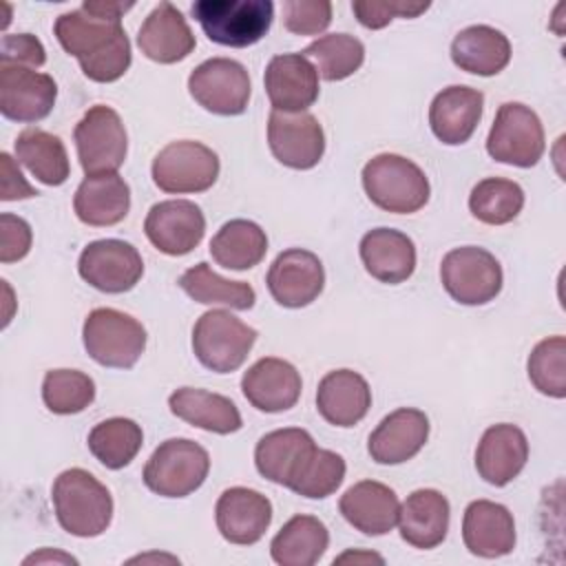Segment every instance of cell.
Instances as JSON below:
<instances>
[{
  "label": "cell",
  "instance_id": "cell-8",
  "mask_svg": "<svg viewBox=\"0 0 566 566\" xmlns=\"http://www.w3.org/2000/svg\"><path fill=\"white\" fill-rule=\"evenodd\" d=\"M440 281L460 305H484L500 294L504 274L500 261L489 250L462 245L442 256Z\"/></svg>",
  "mask_w": 566,
  "mask_h": 566
},
{
  "label": "cell",
  "instance_id": "cell-38",
  "mask_svg": "<svg viewBox=\"0 0 566 566\" xmlns=\"http://www.w3.org/2000/svg\"><path fill=\"white\" fill-rule=\"evenodd\" d=\"M86 444L102 467L117 471L135 460L144 444V431L130 418H108L91 429Z\"/></svg>",
  "mask_w": 566,
  "mask_h": 566
},
{
  "label": "cell",
  "instance_id": "cell-24",
  "mask_svg": "<svg viewBox=\"0 0 566 566\" xmlns=\"http://www.w3.org/2000/svg\"><path fill=\"white\" fill-rule=\"evenodd\" d=\"M340 515L363 535H387L398 524L400 500L394 489L376 480L352 484L338 502Z\"/></svg>",
  "mask_w": 566,
  "mask_h": 566
},
{
  "label": "cell",
  "instance_id": "cell-17",
  "mask_svg": "<svg viewBox=\"0 0 566 566\" xmlns=\"http://www.w3.org/2000/svg\"><path fill=\"white\" fill-rule=\"evenodd\" d=\"M272 111L305 113L318 99V71L303 53L274 55L263 75Z\"/></svg>",
  "mask_w": 566,
  "mask_h": 566
},
{
  "label": "cell",
  "instance_id": "cell-21",
  "mask_svg": "<svg viewBox=\"0 0 566 566\" xmlns=\"http://www.w3.org/2000/svg\"><path fill=\"white\" fill-rule=\"evenodd\" d=\"M526 433L511 422L489 427L475 449V471L484 482L493 486H506L513 482L526 467Z\"/></svg>",
  "mask_w": 566,
  "mask_h": 566
},
{
  "label": "cell",
  "instance_id": "cell-14",
  "mask_svg": "<svg viewBox=\"0 0 566 566\" xmlns=\"http://www.w3.org/2000/svg\"><path fill=\"white\" fill-rule=\"evenodd\" d=\"M144 232L159 252L184 256L201 243L206 234V217L195 201L166 199L148 210Z\"/></svg>",
  "mask_w": 566,
  "mask_h": 566
},
{
  "label": "cell",
  "instance_id": "cell-40",
  "mask_svg": "<svg viewBox=\"0 0 566 566\" xmlns=\"http://www.w3.org/2000/svg\"><path fill=\"white\" fill-rule=\"evenodd\" d=\"M316 62V71L327 82H340L354 75L365 62V46L349 33H327L301 51Z\"/></svg>",
  "mask_w": 566,
  "mask_h": 566
},
{
  "label": "cell",
  "instance_id": "cell-33",
  "mask_svg": "<svg viewBox=\"0 0 566 566\" xmlns=\"http://www.w3.org/2000/svg\"><path fill=\"white\" fill-rule=\"evenodd\" d=\"M451 60L460 71L491 77L511 62V42L489 24H473L453 38Z\"/></svg>",
  "mask_w": 566,
  "mask_h": 566
},
{
  "label": "cell",
  "instance_id": "cell-39",
  "mask_svg": "<svg viewBox=\"0 0 566 566\" xmlns=\"http://www.w3.org/2000/svg\"><path fill=\"white\" fill-rule=\"evenodd\" d=\"M524 208V190L513 179L486 177L469 195L471 214L486 226L511 223Z\"/></svg>",
  "mask_w": 566,
  "mask_h": 566
},
{
  "label": "cell",
  "instance_id": "cell-25",
  "mask_svg": "<svg viewBox=\"0 0 566 566\" xmlns=\"http://www.w3.org/2000/svg\"><path fill=\"white\" fill-rule=\"evenodd\" d=\"M137 46L157 64H175L195 51L197 40L181 11L172 2H159L139 27Z\"/></svg>",
  "mask_w": 566,
  "mask_h": 566
},
{
  "label": "cell",
  "instance_id": "cell-22",
  "mask_svg": "<svg viewBox=\"0 0 566 566\" xmlns=\"http://www.w3.org/2000/svg\"><path fill=\"white\" fill-rule=\"evenodd\" d=\"M462 539L471 555L495 559L515 548V520L504 504L473 500L464 509Z\"/></svg>",
  "mask_w": 566,
  "mask_h": 566
},
{
  "label": "cell",
  "instance_id": "cell-4",
  "mask_svg": "<svg viewBox=\"0 0 566 566\" xmlns=\"http://www.w3.org/2000/svg\"><path fill=\"white\" fill-rule=\"evenodd\" d=\"M86 354L102 367L130 369L146 349L144 325L113 307L88 312L82 327Z\"/></svg>",
  "mask_w": 566,
  "mask_h": 566
},
{
  "label": "cell",
  "instance_id": "cell-46",
  "mask_svg": "<svg viewBox=\"0 0 566 566\" xmlns=\"http://www.w3.org/2000/svg\"><path fill=\"white\" fill-rule=\"evenodd\" d=\"M133 62V53H130V40L128 35H122L108 51H104L102 55L88 60V62H82V73L93 80V82H99V84H108V82H115L119 80L128 66Z\"/></svg>",
  "mask_w": 566,
  "mask_h": 566
},
{
  "label": "cell",
  "instance_id": "cell-9",
  "mask_svg": "<svg viewBox=\"0 0 566 566\" xmlns=\"http://www.w3.org/2000/svg\"><path fill=\"white\" fill-rule=\"evenodd\" d=\"M153 181L170 195H190L212 188L219 177V157L201 142L179 139L166 144L153 159Z\"/></svg>",
  "mask_w": 566,
  "mask_h": 566
},
{
  "label": "cell",
  "instance_id": "cell-23",
  "mask_svg": "<svg viewBox=\"0 0 566 566\" xmlns=\"http://www.w3.org/2000/svg\"><path fill=\"white\" fill-rule=\"evenodd\" d=\"M484 108V95L478 88L453 84L442 88L429 106L431 133L447 146H460L475 133Z\"/></svg>",
  "mask_w": 566,
  "mask_h": 566
},
{
  "label": "cell",
  "instance_id": "cell-41",
  "mask_svg": "<svg viewBox=\"0 0 566 566\" xmlns=\"http://www.w3.org/2000/svg\"><path fill=\"white\" fill-rule=\"evenodd\" d=\"M345 460L336 451L314 447L307 458L303 460L301 469L287 484L290 491L307 497V500H323L332 495L345 480Z\"/></svg>",
  "mask_w": 566,
  "mask_h": 566
},
{
  "label": "cell",
  "instance_id": "cell-47",
  "mask_svg": "<svg viewBox=\"0 0 566 566\" xmlns=\"http://www.w3.org/2000/svg\"><path fill=\"white\" fill-rule=\"evenodd\" d=\"M46 62L42 42L31 33H7L0 42V64L40 69Z\"/></svg>",
  "mask_w": 566,
  "mask_h": 566
},
{
  "label": "cell",
  "instance_id": "cell-19",
  "mask_svg": "<svg viewBox=\"0 0 566 566\" xmlns=\"http://www.w3.org/2000/svg\"><path fill=\"white\" fill-rule=\"evenodd\" d=\"M301 374L298 369L274 356L256 360L241 378V391L245 400L265 413H281L292 409L301 398Z\"/></svg>",
  "mask_w": 566,
  "mask_h": 566
},
{
  "label": "cell",
  "instance_id": "cell-52",
  "mask_svg": "<svg viewBox=\"0 0 566 566\" xmlns=\"http://www.w3.org/2000/svg\"><path fill=\"white\" fill-rule=\"evenodd\" d=\"M340 562H378V564H382L385 559H382L380 555H376V553H360V551H347V553H343L340 557H336V559H334V564H340Z\"/></svg>",
  "mask_w": 566,
  "mask_h": 566
},
{
  "label": "cell",
  "instance_id": "cell-20",
  "mask_svg": "<svg viewBox=\"0 0 566 566\" xmlns=\"http://www.w3.org/2000/svg\"><path fill=\"white\" fill-rule=\"evenodd\" d=\"M427 438V413L413 407H400L385 416L369 433L367 453L378 464H402L420 453Z\"/></svg>",
  "mask_w": 566,
  "mask_h": 566
},
{
  "label": "cell",
  "instance_id": "cell-18",
  "mask_svg": "<svg viewBox=\"0 0 566 566\" xmlns=\"http://www.w3.org/2000/svg\"><path fill=\"white\" fill-rule=\"evenodd\" d=\"M214 522L221 537L230 544H256L272 522V502L248 486L226 489L214 506Z\"/></svg>",
  "mask_w": 566,
  "mask_h": 566
},
{
  "label": "cell",
  "instance_id": "cell-26",
  "mask_svg": "<svg viewBox=\"0 0 566 566\" xmlns=\"http://www.w3.org/2000/svg\"><path fill=\"white\" fill-rule=\"evenodd\" d=\"M371 407V389L354 369L327 371L316 389V409L334 427L358 424Z\"/></svg>",
  "mask_w": 566,
  "mask_h": 566
},
{
  "label": "cell",
  "instance_id": "cell-35",
  "mask_svg": "<svg viewBox=\"0 0 566 566\" xmlns=\"http://www.w3.org/2000/svg\"><path fill=\"white\" fill-rule=\"evenodd\" d=\"M18 161L44 186H62L71 175V164L62 139L38 126L24 128L13 144Z\"/></svg>",
  "mask_w": 566,
  "mask_h": 566
},
{
  "label": "cell",
  "instance_id": "cell-6",
  "mask_svg": "<svg viewBox=\"0 0 566 566\" xmlns=\"http://www.w3.org/2000/svg\"><path fill=\"white\" fill-rule=\"evenodd\" d=\"M208 451L188 438L164 440L144 467V484L161 497H186L208 478Z\"/></svg>",
  "mask_w": 566,
  "mask_h": 566
},
{
  "label": "cell",
  "instance_id": "cell-16",
  "mask_svg": "<svg viewBox=\"0 0 566 566\" xmlns=\"http://www.w3.org/2000/svg\"><path fill=\"white\" fill-rule=\"evenodd\" d=\"M265 283L279 305L298 310L318 298L325 287V270L314 252L290 248L272 261Z\"/></svg>",
  "mask_w": 566,
  "mask_h": 566
},
{
  "label": "cell",
  "instance_id": "cell-34",
  "mask_svg": "<svg viewBox=\"0 0 566 566\" xmlns=\"http://www.w3.org/2000/svg\"><path fill=\"white\" fill-rule=\"evenodd\" d=\"M329 546L327 526L314 515H294L270 542V555L279 566H314Z\"/></svg>",
  "mask_w": 566,
  "mask_h": 566
},
{
  "label": "cell",
  "instance_id": "cell-50",
  "mask_svg": "<svg viewBox=\"0 0 566 566\" xmlns=\"http://www.w3.org/2000/svg\"><path fill=\"white\" fill-rule=\"evenodd\" d=\"M133 2H113V0H86L82 2V9L95 18L102 20H122L126 11H130Z\"/></svg>",
  "mask_w": 566,
  "mask_h": 566
},
{
  "label": "cell",
  "instance_id": "cell-11",
  "mask_svg": "<svg viewBox=\"0 0 566 566\" xmlns=\"http://www.w3.org/2000/svg\"><path fill=\"white\" fill-rule=\"evenodd\" d=\"M192 99L208 113L241 115L250 102V75L245 66L230 57H210L195 66L188 77Z\"/></svg>",
  "mask_w": 566,
  "mask_h": 566
},
{
  "label": "cell",
  "instance_id": "cell-43",
  "mask_svg": "<svg viewBox=\"0 0 566 566\" xmlns=\"http://www.w3.org/2000/svg\"><path fill=\"white\" fill-rule=\"evenodd\" d=\"M528 380L533 387L551 398L566 396V338L551 336L539 340L528 354Z\"/></svg>",
  "mask_w": 566,
  "mask_h": 566
},
{
  "label": "cell",
  "instance_id": "cell-28",
  "mask_svg": "<svg viewBox=\"0 0 566 566\" xmlns=\"http://www.w3.org/2000/svg\"><path fill=\"white\" fill-rule=\"evenodd\" d=\"M449 517L451 506L440 491L418 489L400 504L398 531L409 546L429 551L444 542Z\"/></svg>",
  "mask_w": 566,
  "mask_h": 566
},
{
  "label": "cell",
  "instance_id": "cell-44",
  "mask_svg": "<svg viewBox=\"0 0 566 566\" xmlns=\"http://www.w3.org/2000/svg\"><path fill=\"white\" fill-rule=\"evenodd\" d=\"M283 27L296 35H318L332 22V2L327 0H285Z\"/></svg>",
  "mask_w": 566,
  "mask_h": 566
},
{
  "label": "cell",
  "instance_id": "cell-31",
  "mask_svg": "<svg viewBox=\"0 0 566 566\" xmlns=\"http://www.w3.org/2000/svg\"><path fill=\"white\" fill-rule=\"evenodd\" d=\"M53 33L60 46L77 57V62H88L104 51H108L122 35H126L122 20H102L86 13L82 7L69 13H62L55 24Z\"/></svg>",
  "mask_w": 566,
  "mask_h": 566
},
{
  "label": "cell",
  "instance_id": "cell-53",
  "mask_svg": "<svg viewBox=\"0 0 566 566\" xmlns=\"http://www.w3.org/2000/svg\"><path fill=\"white\" fill-rule=\"evenodd\" d=\"M148 559H168V562H179L177 557L172 555H139V557H133L130 562H148Z\"/></svg>",
  "mask_w": 566,
  "mask_h": 566
},
{
  "label": "cell",
  "instance_id": "cell-27",
  "mask_svg": "<svg viewBox=\"0 0 566 566\" xmlns=\"http://www.w3.org/2000/svg\"><path fill=\"white\" fill-rule=\"evenodd\" d=\"M358 252L367 274L380 283L398 285L416 270V245L411 237L394 228H374L365 232Z\"/></svg>",
  "mask_w": 566,
  "mask_h": 566
},
{
  "label": "cell",
  "instance_id": "cell-36",
  "mask_svg": "<svg viewBox=\"0 0 566 566\" xmlns=\"http://www.w3.org/2000/svg\"><path fill=\"white\" fill-rule=\"evenodd\" d=\"M268 252L265 230L248 219L226 221L210 241L212 259L226 270H250L263 261Z\"/></svg>",
  "mask_w": 566,
  "mask_h": 566
},
{
  "label": "cell",
  "instance_id": "cell-48",
  "mask_svg": "<svg viewBox=\"0 0 566 566\" xmlns=\"http://www.w3.org/2000/svg\"><path fill=\"white\" fill-rule=\"evenodd\" d=\"M33 241L31 226L11 212L0 214V261L13 263L29 254Z\"/></svg>",
  "mask_w": 566,
  "mask_h": 566
},
{
  "label": "cell",
  "instance_id": "cell-1",
  "mask_svg": "<svg viewBox=\"0 0 566 566\" xmlns=\"http://www.w3.org/2000/svg\"><path fill=\"white\" fill-rule=\"evenodd\" d=\"M51 500L60 526L75 537H97L113 520L111 491L80 467L66 469L55 478Z\"/></svg>",
  "mask_w": 566,
  "mask_h": 566
},
{
  "label": "cell",
  "instance_id": "cell-2",
  "mask_svg": "<svg viewBox=\"0 0 566 566\" xmlns=\"http://www.w3.org/2000/svg\"><path fill=\"white\" fill-rule=\"evenodd\" d=\"M363 188L385 212L411 214L429 201V179L418 164L396 153H380L363 166Z\"/></svg>",
  "mask_w": 566,
  "mask_h": 566
},
{
  "label": "cell",
  "instance_id": "cell-13",
  "mask_svg": "<svg viewBox=\"0 0 566 566\" xmlns=\"http://www.w3.org/2000/svg\"><path fill=\"white\" fill-rule=\"evenodd\" d=\"M268 146L274 159L294 170L314 168L325 153V133L312 113L272 111L268 117Z\"/></svg>",
  "mask_w": 566,
  "mask_h": 566
},
{
  "label": "cell",
  "instance_id": "cell-12",
  "mask_svg": "<svg viewBox=\"0 0 566 566\" xmlns=\"http://www.w3.org/2000/svg\"><path fill=\"white\" fill-rule=\"evenodd\" d=\"M77 272L91 287L104 294H124L139 283L144 261L128 241L97 239L82 250Z\"/></svg>",
  "mask_w": 566,
  "mask_h": 566
},
{
  "label": "cell",
  "instance_id": "cell-37",
  "mask_svg": "<svg viewBox=\"0 0 566 566\" xmlns=\"http://www.w3.org/2000/svg\"><path fill=\"white\" fill-rule=\"evenodd\" d=\"M179 287L203 305H223L230 310H252L256 292L243 281H230L219 276L208 263H197L179 276Z\"/></svg>",
  "mask_w": 566,
  "mask_h": 566
},
{
  "label": "cell",
  "instance_id": "cell-49",
  "mask_svg": "<svg viewBox=\"0 0 566 566\" xmlns=\"http://www.w3.org/2000/svg\"><path fill=\"white\" fill-rule=\"evenodd\" d=\"M0 199L2 201H18L38 197V190L22 177L18 164L9 153H0Z\"/></svg>",
  "mask_w": 566,
  "mask_h": 566
},
{
  "label": "cell",
  "instance_id": "cell-51",
  "mask_svg": "<svg viewBox=\"0 0 566 566\" xmlns=\"http://www.w3.org/2000/svg\"><path fill=\"white\" fill-rule=\"evenodd\" d=\"M22 564H24V566H29V564H73V566H77V559H75L73 555L62 553V551L42 548V551L33 553V555L24 557V562H22Z\"/></svg>",
  "mask_w": 566,
  "mask_h": 566
},
{
  "label": "cell",
  "instance_id": "cell-10",
  "mask_svg": "<svg viewBox=\"0 0 566 566\" xmlns=\"http://www.w3.org/2000/svg\"><path fill=\"white\" fill-rule=\"evenodd\" d=\"M80 166L86 175L117 172L128 153V135L119 113L111 106H91L73 130Z\"/></svg>",
  "mask_w": 566,
  "mask_h": 566
},
{
  "label": "cell",
  "instance_id": "cell-30",
  "mask_svg": "<svg viewBox=\"0 0 566 566\" xmlns=\"http://www.w3.org/2000/svg\"><path fill=\"white\" fill-rule=\"evenodd\" d=\"M314 447V438L301 427L274 429L254 447L256 471L265 480L287 486Z\"/></svg>",
  "mask_w": 566,
  "mask_h": 566
},
{
  "label": "cell",
  "instance_id": "cell-7",
  "mask_svg": "<svg viewBox=\"0 0 566 566\" xmlns=\"http://www.w3.org/2000/svg\"><path fill=\"white\" fill-rule=\"evenodd\" d=\"M544 126L537 113L522 102H504L486 137V153L509 166L531 168L544 155Z\"/></svg>",
  "mask_w": 566,
  "mask_h": 566
},
{
  "label": "cell",
  "instance_id": "cell-5",
  "mask_svg": "<svg viewBox=\"0 0 566 566\" xmlns=\"http://www.w3.org/2000/svg\"><path fill=\"white\" fill-rule=\"evenodd\" d=\"M256 336V329L230 310H208L192 327V352L206 369L230 374L245 363Z\"/></svg>",
  "mask_w": 566,
  "mask_h": 566
},
{
  "label": "cell",
  "instance_id": "cell-45",
  "mask_svg": "<svg viewBox=\"0 0 566 566\" xmlns=\"http://www.w3.org/2000/svg\"><path fill=\"white\" fill-rule=\"evenodd\" d=\"M429 9V2H407V0H354L352 11L365 29H382L394 18H418Z\"/></svg>",
  "mask_w": 566,
  "mask_h": 566
},
{
  "label": "cell",
  "instance_id": "cell-42",
  "mask_svg": "<svg viewBox=\"0 0 566 566\" xmlns=\"http://www.w3.org/2000/svg\"><path fill=\"white\" fill-rule=\"evenodd\" d=\"M42 400L51 413H80L95 400V382L80 369H51L42 380Z\"/></svg>",
  "mask_w": 566,
  "mask_h": 566
},
{
  "label": "cell",
  "instance_id": "cell-29",
  "mask_svg": "<svg viewBox=\"0 0 566 566\" xmlns=\"http://www.w3.org/2000/svg\"><path fill=\"white\" fill-rule=\"evenodd\" d=\"M73 210L86 226H115L124 221L130 210V188L117 172L86 175L75 190Z\"/></svg>",
  "mask_w": 566,
  "mask_h": 566
},
{
  "label": "cell",
  "instance_id": "cell-3",
  "mask_svg": "<svg viewBox=\"0 0 566 566\" xmlns=\"http://www.w3.org/2000/svg\"><path fill=\"white\" fill-rule=\"evenodd\" d=\"M190 11L210 42L232 49L263 40L274 20L270 0H197Z\"/></svg>",
  "mask_w": 566,
  "mask_h": 566
},
{
  "label": "cell",
  "instance_id": "cell-32",
  "mask_svg": "<svg viewBox=\"0 0 566 566\" xmlns=\"http://www.w3.org/2000/svg\"><path fill=\"white\" fill-rule=\"evenodd\" d=\"M168 407L179 420L219 436L234 433L243 424L241 413L230 398L199 387L175 389L168 398Z\"/></svg>",
  "mask_w": 566,
  "mask_h": 566
},
{
  "label": "cell",
  "instance_id": "cell-15",
  "mask_svg": "<svg viewBox=\"0 0 566 566\" xmlns=\"http://www.w3.org/2000/svg\"><path fill=\"white\" fill-rule=\"evenodd\" d=\"M57 97V84L51 75L35 69L0 64V113L18 124L44 119Z\"/></svg>",
  "mask_w": 566,
  "mask_h": 566
}]
</instances>
